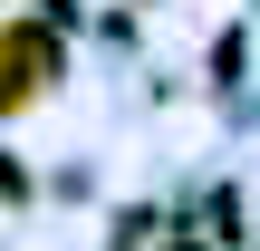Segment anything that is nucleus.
Masks as SVG:
<instances>
[{
	"label": "nucleus",
	"instance_id": "nucleus-1",
	"mask_svg": "<svg viewBox=\"0 0 260 251\" xmlns=\"http://www.w3.org/2000/svg\"><path fill=\"white\" fill-rule=\"evenodd\" d=\"M48 58H58V48H48V29H39V19H19V29H10V106H29V97L48 87Z\"/></svg>",
	"mask_w": 260,
	"mask_h": 251
}]
</instances>
